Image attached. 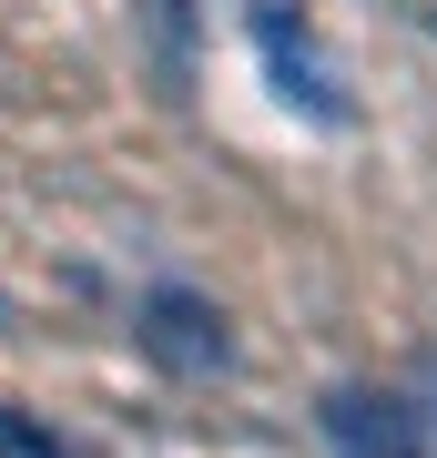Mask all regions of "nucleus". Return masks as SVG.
<instances>
[{
  "mask_svg": "<svg viewBox=\"0 0 437 458\" xmlns=\"http://www.w3.org/2000/svg\"><path fill=\"white\" fill-rule=\"evenodd\" d=\"M255 51H265V72H275V102H285V113H306V123H325V132L346 123L336 62H325V41H315V21H306V11H285V0H255Z\"/></svg>",
  "mask_w": 437,
  "mask_h": 458,
  "instance_id": "1",
  "label": "nucleus"
},
{
  "mask_svg": "<svg viewBox=\"0 0 437 458\" xmlns=\"http://www.w3.org/2000/svg\"><path fill=\"white\" fill-rule=\"evenodd\" d=\"M132 336H143V357H153V367H173V377H224V367H234L224 316H214L194 285H153V295H143V327H132Z\"/></svg>",
  "mask_w": 437,
  "mask_h": 458,
  "instance_id": "2",
  "label": "nucleus"
},
{
  "mask_svg": "<svg viewBox=\"0 0 437 458\" xmlns=\"http://www.w3.org/2000/svg\"><path fill=\"white\" fill-rule=\"evenodd\" d=\"M315 428H325V458H427L417 418H407L387 387H336L315 408Z\"/></svg>",
  "mask_w": 437,
  "mask_h": 458,
  "instance_id": "3",
  "label": "nucleus"
},
{
  "mask_svg": "<svg viewBox=\"0 0 437 458\" xmlns=\"http://www.w3.org/2000/svg\"><path fill=\"white\" fill-rule=\"evenodd\" d=\"M0 458H62V448H51L31 418H11V408H0Z\"/></svg>",
  "mask_w": 437,
  "mask_h": 458,
  "instance_id": "4",
  "label": "nucleus"
},
{
  "mask_svg": "<svg viewBox=\"0 0 437 458\" xmlns=\"http://www.w3.org/2000/svg\"><path fill=\"white\" fill-rule=\"evenodd\" d=\"M0 316H11V306H0Z\"/></svg>",
  "mask_w": 437,
  "mask_h": 458,
  "instance_id": "5",
  "label": "nucleus"
}]
</instances>
